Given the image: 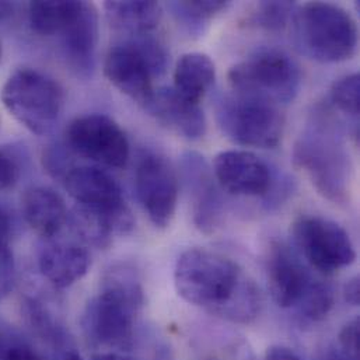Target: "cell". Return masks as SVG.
I'll return each mask as SVG.
<instances>
[{"mask_svg": "<svg viewBox=\"0 0 360 360\" xmlns=\"http://www.w3.org/2000/svg\"><path fill=\"white\" fill-rule=\"evenodd\" d=\"M22 214L28 226L42 238H55L69 220L63 198L48 186H34L22 198Z\"/></svg>", "mask_w": 360, "mask_h": 360, "instance_id": "d6986e66", "label": "cell"}, {"mask_svg": "<svg viewBox=\"0 0 360 360\" xmlns=\"http://www.w3.org/2000/svg\"><path fill=\"white\" fill-rule=\"evenodd\" d=\"M91 360H134L128 356H124V355H120V354H115V352H105V354H98V355H94Z\"/></svg>", "mask_w": 360, "mask_h": 360, "instance_id": "d590c367", "label": "cell"}, {"mask_svg": "<svg viewBox=\"0 0 360 360\" xmlns=\"http://www.w3.org/2000/svg\"><path fill=\"white\" fill-rule=\"evenodd\" d=\"M90 265L89 251L73 241L46 240L38 257L39 272L58 289H65L79 282L89 272Z\"/></svg>", "mask_w": 360, "mask_h": 360, "instance_id": "ac0fdd59", "label": "cell"}, {"mask_svg": "<svg viewBox=\"0 0 360 360\" xmlns=\"http://www.w3.org/2000/svg\"><path fill=\"white\" fill-rule=\"evenodd\" d=\"M334 303V288L324 281L313 279L303 297L297 303L296 309L300 319L309 323H319L331 313Z\"/></svg>", "mask_w": 360, "mask_h": 360, "instance_id": "cb8c5ba5", "label": "cell"}, {"mask_svg": "<svg viewBox=\"0 0 360 360\" xmlns=\"http://www.w3.org/2000/svg\"><path fill=\"white\" fill-rule=\"evenodd\" d=\"M145 110L162 125L188 141H199L206 134V118L198 103H192L173 87L153 91Z\"/></svg>", "mask_w": 360, "mask_h": 360, "instance_id": "e0dca14e", "label": "cell"}, {"mask_svg": "<svg viewBox=\"0 0 360 360\" xmlns=\"http://www.w3.org/2000/svg\"><path fill=\"white\" fill-rule=\"evenodd\" d=\"M230 3L223 0H195V1H172L169 8L173 11L181 27L191 35H200L206 24Z\"/></svg>", "mask_w": 360, "mask_h": 360, "instance_id": "603a6c76", "label": "cell"}, {"mask_svg": "<svg viewBox=\"0 0 360 360\" xmlns=\"http://www.w3.org/2000/svg\"><path fill=\"white\" fill-rule=\"evenodd\" d=\"M22 173L20 153L13 146L0 148V191L11 189L17 185Z\"/></svg>", "mask_w": 360, "mask_h": 360, "instance_id": "4316f807", "label": "cell"}, {"mask_svg": "<svg viewBox=\"0 0 360 360\" xmlns=\"http://www.w3.org/2000/svg\"><path fill=\"white\" fill-rule=\"evenodd\" d=\"M63 182L76 206L105 217L117 234L132 230L135 220L122 188L108 173L90 166L72 167Z\"/></svg>", "mask_w": 360, "mask_h": 360, "instance_id": "9c48e42d", "label": "cell"}, {"mask_svg": "<svg viewBox=\"0 0 360 360\" xmlns=\"http://www.w3.org/2000/svg\"><path fill=\"white\" fill-rule=\"evenodd\" d=\"M80 4L82 1H31L28 4L30 25L39 35H58L75 17Z\"/></svg>", "mask_w": 360, "mask_h": 360, "instance_id": "7402d4cb", "label": "cell"}, {"mask_svg": "<svg viewBox=\"0 0 360 360\" xmlns=\"http://www.w3.org/2000/svg\"><path fill=\"white\" fill-rule=\"evenodd\" d=\"M104 10L111 27L134 37L149 35L163 14L160 3L156 1H105Z\"/></svg>", "mask_w": 360, "mask_h": 360, "instance_id": "ffe728a7", "label": "cell"}, {"mask_svg": "<svg viewBox=\"0 0 360 360\" xmlns=\"http://www.w3.org/2000/svg\"><path fill=\"white\" fill-rule=\"evenodd\" d=\"M55 352H56L55 360H83L80 354L76 351V348L72 344H69L63 348H59Z\"/></svg>", "mask_w": 360, "mask_h": 360, "instance_id": "e575fe53", "label": "cell"}, {"mask_svg": "<svg viewBox=\"0 0 360 360\" xmlns=\"http://www.w3.org/2000/svg\"><path fill=\"white\" fill-rule=\"evenodd\" d=\"M44 163L51 176L55 179H65V176L69 173L72 166L69 165V160L66 158V153L59 148L53 146L46 150L44 156Z\"/></svg>", "mask_w": 360, "mask_h": 360, "instance_id": "f1b7e54d", "label": "cell"}, {"mask_svg": "<svg viewBox=\"0 0 360 360\" xmlns=\"http://www.w3.org/2000/svg\"><path fill=\"white\" fill-rule=\"evenodd\" d=\"M216 182L236 196H265L274 174L266 162L248 150H226L213 162Z\"/></svg>", "mask_w": 360, "mask_h": 360, "instance_id": "4fadbf2b", "label": "cell"}, {"mask_svg": "<svg viewBox=\"0 0 360 360\" xmlns=\"http://www.w3.org/2000/svg\"><path fill=\"white\" fill-rule=\"evenodd\" d=\"M0 60H1V42H0Z\"/></svg>", "mask_w": 360, "mask_h": 360, "instance_id": "ab89813d", "label": "cell"}, {"mask_svg": "<svg viewBox=\"0 0 360 360\" xmlns=\"http://www.w3.org/2000/svg\"><path fill=\"white\" fill-rule=\"evenodd\" d=\"M359 319L351 320L340 333V347L338 349L344 356L349 360H359Z\"/></svg>", "mask_w": 360, "mask_h": 360, "instance_id": "83f0119b", "label": "cell"}, {"mask_svg": "<svg viewBox=\"0 0 360 360\" xmlns=\"http://www.w3.org/2000/svg\"><path fill=\"white\" fill-rule=\"evenodd\" d=\"M216 120L231 142L245 148H276L285 132V118L276 105L240 94L217 100Z\"/></svg>", "mask_w": 360, "mask_h": 360, "instance_id": "52a82bcc", "label": "cell"}, {"mask_svg": "<svg viewBox=\"0 0 360 360\" xmlns=\"http://www.w3.org/2000/svg\"><path fill=\"white\" fill-rule=\"evenodd\" d=\"M266 281L275 304L292 309L297 306L313 278L289 245L275 241L268 252Z\"/></svg>", "mask_w": 360, "mask_h": 360, "instance_id": "5bb4252c", "label": "cell"}, {"mask_svg": "<svg viewBox=\"0 0 360 360\" xmlns=\"http://www.w3.org/2000/svg\"><path fill=\"white\" fill-rule=\"evenodd\" d=\"M295 8L293 1H261L255 4L248 22L268 31H281L292 20Z\"/></svg>", "mask_w": 360, "mask_h": 360, "instance_id": "d4e9b609", "label": "cell"}, {"mask_svg": "<svg viewBox=\"0 0 360 360\" xmlns=\"http://www.w3.org/2000/svg\"><path fill=\"white\" fill-rule=\"evenodd\" d=\"M174 285L186 303L236 324L250 321L262 302L258 286L234 261L205 248L181 254Z\"/></svg>", "mask_w": 360, "mask_h": 360, "instance_id": "6da1fadb", "label": "cell"}, {"mask_svg": "<svg viewBox=\"0 0 360 360\" xmlns=\"http://www.w3.org/2000/svg\"><path fill=\"white\" fill-rule=\"evenodd\" d=\"M293 163L314 188L335 205L349 199L352 165L338 121L328 110L316 111L293 149Z\"/></svg>", "mask_w": 360, "mask_h": 360, "instance_id": "3957f363", "label": "cell"}, {"mask_svg": "<svg viewBox=\"0 0 360 360\" xmlns=\"http://www.w3.org/2000/svg\"><path fill=\"white\" fill-rule=\"evenodd\" d=\"M0 97L8 114L35 135H46L55 128L65 101L63 90L55 79L30 68L11 73Z\"/></svg>", "mask_w": 360, "mask_h": 360, "instance_id": "8992f818", "label": "cell"}, {"mask_svg": "<svg viewBox=\"0 0 360 360\" xmlns=\"http://www.w3.org/2000/svg\"><path fill=\"white\" fill-rule=\"evenodd\" d=\"M333 105L358 122L360 114L359 73H352L337 80L331 87Z\"/></svg>", "mask_w": 360, "mask_h": 360, "instance_id": "484cf974", "label": "cell"}, {"mask_svg": "<svg viewBox=\"0 0 360 360\" xmlns=\"http://www.w3.org/2000/svg\"><path fill=\"white\" fill-rule=\"evenodd\" d=\"M15 282V264L11 250L0 254V299L7 296Z\"/></svg>", "mask_w": 360, "mask_h": 360, "instance_id": "f546056e", "label": "cell"}, {"mask_svg": "<svg viewBox=\"0 0 360 360\" xmlns=\"http://www.w3.org/2000/svg\"><path fill=\"white\" fill-rule=\"evenodd\" d=\"M292 234L306 261L319 272L331 275L356 259V250L349 233L337 221L306 214L295 220Z\"/></svg>", "mask_w": 360, "mask_h": 360, "instance_id": "ba28073f", "label": "cell"}, {"mask_svg": "<svg viewBox=\"0 0 360 360\" xmlns=\"http://www.w3.org/2000/svg\"><path fill=\"white\" fill-rule=\"evenodd\" d=\"M344 299L345 302L352 306L358 307L360 304V281L359 276L349 279L344 286Z\"/></svg>", "mask_w": 360, "mask_h": 360, "instance_id": "836d02e7", "label": "cell"}, {"mask_svg": "<svg viewBox=\"0 0 360 360\" xmlns=\"http://www.w3.org/2000/svg\"><path fill=\"white\" fill-rule=\"evenodd\" d=\"M10 236H11V220L8 212L0 205V254L10 250Z\"/></svg>", "mask_w": 360, "mask_h": 360, "instance_id": "1f68e13d", "label": "cell"}, {"mask_svg": "<svg viewBox=\"0 0 360 360\" xmlns=\"http://www.w3.org/2000/svg\"><path fill=\"white\" fill-rule=\"evenodd\" d=\"M72 152L98 165L122 169L129 160V142L124 129L104 114L76 118L66 129Z\"/></svg>", "mask_w": 360, "mask_h": 360, "instance_id": "30bf717a", "label": "cell"}, {"mask_svg": "<svg viewBox=\"0 0 360 360\" xmlns=\"http://www.w3.org/2000/svg\"><path fill=\"white\" fill-rule=\"evenodd\" d=\"M3 360H44L41 355L24 342L14 341L6 351Z\"/></svg>", "mask_w": 360, "mask_h": 360, "instance_id": "4dcf8cb0", "label": "cell"}, {"mask_svg": "<svg viewBox=\"0 0 360 360\" xmlns=\"http://www.w3.org/2000/svg\"><path fill=\"white\" fill-rule=\"evenodd\" d=\"M135 189L150 221L159 229L169 227L176 214L180 192L172 162L158 152H145L135 170Z\"/></svg>", "mask_w": 360, "mask_h": 360, "instance_id": "8fae6325", "label": "cell"}, {"mask_svg": "<svg viewBox=\"0 0 360 360\" xmlns=\"http://www.w3.org/2000/svg\"><path fill=\"white\" fill-rule=\"evenodd\" d=\"M59 37L69 66L82 77L91 76L98 45V13L96 6L82 1L77 13Z\"/></svg>", "mask_w": 360, "mask_h": 360, "instance_id": "2e32d148", "label": "cell"}, {"mask_svg": "<svg viewBox=\"0 0 360 360\" xmlns=\"http://www.w3.org/2000/svg\"><path fill=\"white\" fill-rule=\"evenodd\" d=\"M104 73L115 89L143 108L153 96L155 72L134 39L117 45L108 52Z\"/></svg>", "mask_w": 360, "mask_h": 360, "instance_id": "7c38bea8", "label": "cell"}, {"mask_svg": "<svg viewBox=\"0 0 360 360\" xmlns=\"http://www.w3.org/2000/svg\"><path fill=\"white\" fill-rule=\"evenodd\" d=\"M290 22L293 44L300 53L313 60L338 63L356 53V22L338 4L310 1L296 6Z\"/></svg>", "mask_w": 360, "mask_h": 360, "instance_id": "277c9868", "label": "cell"}, {"mask_svg": "<svg viewBox=\"0 0 360 360\" xmlns=\"http://www.w3.org/2000/svg\"><path fill=\"white\" fill-rule=\"evenodd\" d=\"M13 10H14V4H13V3L0 1V18H4V17L11 15Z\"/></svg>", "mask_w": 360, "mask_h": 360, "instance_id": "f35d334b", "label": "cell"}, {"mask_svg": "<svg viewBox=\"0 0 360 360\" xmlns=\"http://www.w3.org/2000/svg\"><path fill=\"white\" fill-rule=\"evenodd\" d=\"M7 338H8V335L0 331V360H3V356H4L6 351H7V348L14 342L13 340L8 341Z\"/></svg>", "mask_w": 360, "mask_h": 360, "instance_id": "74e56055", "label": "cell"}, {"mask_svg": "<svg viewBox=\"0 0 360 360\" xmlns=\"http://www.w3.org/2000/svg\"><path fill=\"white\" fill-rule=\"evenodd\" d=\"M181 173L193 205V221L203 233H212L221 216V198L213 170L198 152L181 156Z\"/></svg>", "mask_w": 360, "mask_h": 360, "instance_id": "9a60e30c", "label": "cell"}, {"mask_svg": "<svg viewBox=\"0 0 360 360\" xmlns=\"http://www.w3.org/2000/svg\"><path fill=\"white\" fill-rule=\"evenodd\" d=\"M227 77L236 94L276 107L295 101L303 82L297 62L275 48L247 56L229 70Z\"/></svg>", "mask_w": 360, "mask_h": 360, "instance_id": "5b68a950", "label": "cell"}, {"mask_svg": "<svg viewBox=\"0 0 360 360\" xmlns=\"http://www.w3.org/2000/svg\"><path fill=\"white\" fill-rule=\"evenodd\" d=\"M145 304V292L136 269L115 265L103 278L101 290L86 306L82 327L97 347L128 351L135 341V321Z\"/></svg>", "mask_w": 360, "mask_h": 360, "instance_id": "7a4b0ae2", "label": "cell"}, {"mask_svg": "<svg viewBox=\"0 0 360 360\" xmlns=\"http://www.w3.org/2000/svg\"><path fill=\"white\" fill-rule=\"evenodd\" d=\"M216 79V66L202 52L182 55L174 70V89L192 103H200Z\"/></svg>", "mask_w": 360, "mask_h": 360, "instance_id": "44dd1931", "label": "cell"}, {"mask_svg": "<svg viewBox=\"0 0 360 360\" xmlns=\"http://www.w3.org/2000/svg\"><path fill=\"white\" fill-rule=\"evenodd\" d=\"M264 360H303V358L289 347L275 345L268 348Z\"/></svg>", "mask_w": 360, "mask_h": 360, "instance_id": "d6a6232c", "label": "cell"}, {"mask_svg": "<svg viewBox=\"0 0 360 360\" xmlns=\"http://www.w3.org/2000/svg\"><path fill=\"white\" fill-rule=\"evenodd\" d=\"M320 360H349L347 356H344L341 354V351L337 348V349H328L327 352H324V355L321 356Z\"/></svg>", "mask_w": 360, "mask_h": 360, "instance_id": "8d00e7d4", "label": "cell"}]
</instances>
